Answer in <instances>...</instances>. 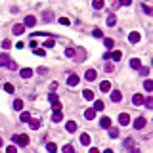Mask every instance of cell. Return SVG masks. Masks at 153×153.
<instances>
[{"mask_svg": "<svg viewBox=\"0 0 153 153\" xmlns=\"http://www.w3.org/2000/svg\"><path fill=\"white\" fill-rule=\"evenodd\" d=\"M12 140H14V144H15V142H17V144H19V145H23V147H25V145H29V136H27V134L12 136Z\"/></svg>", "mask_w": 153, "mask_h": 153, "instance_id": "cell-1", "label": "cell"}, {"mask_svg": "<svg viewBox=\"0 0 153 153\" xmlns=\"http://www.w3.org/2000/svg\"><path fill=\"white\" fill-rule=\"evenodd\" d=\"M128 123H130V115H128V113H121V115H119V125L126 126Z\"/></svg>", "mask_w": 153, "mask_h": 153, "instance_id": "cell-2", "label": "cell"}, {"mask_svg": "<svg viewBox=\"0 0 153 153\" xmlns=\"http://www.w3.org/2000/svg\"><path fill=\"white\" fill-rule=\"evenodd\" d=\"M35 23H37V17H35V15H27L23 27H35Z\"/></svg>", "mask_w": 153, "mask_h": 153, "instance_id": "cell-3", "label": "cell"}, {"mask_svg": "<svg viewBox=\"0 0 153 153\" xmlns=\"http://www.w3.org/2000/svg\"><path fill=\"white\" fill-rule=\"evenodd\" d=\"M79 82H80L79 75H69V79H67V84H69V86H77Z\"/></svg>", "mask_w": 153, "mask_h": 153, "instance_id": "cell-4", "label": "cell"}, {"mask_svg": "<svg viewBox=\"0 0 153 153\" xmlns=\"http://www.w3.org/2000/svg\"><path fill=\"white\" fill-rule=\"evenodd\" d=\"M144 126H145V119H144V117H138V119L134 121V128L136 130H142Z\"/></svg>", "mask_w": 153, "mask_h": 153, "instance_id": "cell-5", "label": "cell"}, {"mask_svg": "<svg viewBox=\"0 0 153 153\" xmlns=\"http://www.w3.org/2000/svg\"><path fill=\"white\" fill-rule=\"evenodd\" d=\"M132 103H134V105H144V96H142V94H134V96H132Z\"/></svg>", "mask_w": 153, "mask_h": 153, "instance_id": "cell-6", "label": "cell"}, {"mask_svg": "<svg viewBox=\"0 0 153 153\" xmlns=\"http://www.w3.org/2000/svg\"><path fill=\"white\" fill-rule=\"evenodd\" d=\"M19 75H21V79H31V77H33V69L25 67V69H21V71H19Z\"/></svg>", "mask_w": 153, "mask_h": 153, "instance_id": "cell-7", "label": "cell"}, {"mask_svg": "<svg viewBox=\"0 0 153 153\" xmlns=\"http://www.w3.org/2000/svg\"><path fill=\"white\" fill-rule=\"evenodd\" d=\"M121 98H123V94L119 92V90H113V92H111V102L113 103H119V102H121Z\"/></svg>", "mask_w": 153, "mask_h": 153, "instance_id": "cell-8", "label": "cell"}, {"mask_svg": "<svg viewBox=\"0 0 153 153\" xmlns=\"http://www.w3.org/2000/svg\"><path fill=\"white\" fill-rule=\"evenodd\" d=\"M140 38H142V37H140V33H136V31H132V33L128 35V40L132 42V44H136V42H140Z\"/></svg>", "mask_w": 153, "mask_h": 153, "instance_id": "cell-9", "label": "cell"}, {"mask_svg": "<svg viewBox=\"0 0 153 153\" xmlns=\"http://www.w3.org/2000/svg\"><path fill=\"white\" fill-rule=\"evenodd\" d=\"M84 77H86V80H96V77H98V73L94 69H88L86 71V75H84Z\"/></svg>", "mask_w": 153, "mask_h": 153, "instance_id": "cell-10", "label": "cell"}, {"mask_svg": "<svg viewBox=\"0 0 153 153\" xmlns=\"http://www.w3.org/2000/svg\"><path fill=\"white\" fill-rule=\"evenodd\" d=\"M65 130H67V132H75V130H77V123H75V121H67Z\"/></svg>", "mask_w": 153, "mask_h": 153, "instance_id": "cell-11", "label": "cell"}, {"mask_svg": "<svg viewBox=\"0 0 153 153\" xmlns=\"http://www.w3.org/2000/svg\"><path fill=\"white\" fill-rule=\"evenodd\" d=\"M130 67H132V69H140V67H142V61H140L138 57H132V60H130Z\"/></svg>", "mask_w": 153, "mask_h": 153, "instance_id": "cell-12", "label": "cell"}, {"mask_svg": "<svg viewBox=\"0 0 153 153\" xmlns=\"http://www.w3.org/2000/svg\"><path fill=\"white\" fill-rule=\"evenodd\" d=\"M100 90H102V92H109V90H111V82H109V80H103V82L100 84Z\"/></svg>", "mask_w": 153, "mask_h": 153, "instance_id": "cell-13", "label": "cell"}, {"mask_svg": "<svg viewBox=\"0 0 153 153\" xmlns=\"http://www.w3.org/2000/svg\"><path fill=\"white\" fill-rule=\"evenodd\" d=\"M100 125H102V128H111V119L109 117H103L102 121H100Z\"/></svg>", "mask_w": 153, "mask_h": 153, "instance_id": "cell-14", "label": "cell"}, {"mask_svg": "<svg viewBox=\"0 0 153 153\" xmlns=\"http://www.w3.org/2000/svg\"><path fill=\"white\" fill-rule=\"evenodd\" d=\"M84 117H86L88 121H94V119H96V111H94V109H86V111H84Z\"/></svg>", "mask_w": 153, "mask_h": 153, "instance_id": "cell-15", "label": "cell"}, {"mask_svg": "<svg viewBox=\"0 0 153 153\" xmlns=\"http://www.w3.org/2000/svg\"><path fill=\"white\" fill-rule=\"evenodd\" d=\"M109 57H111V60H115V61H119V60H123V52L115 50V52H111V54H109Z\"/></svg>", "mask_w": 153, "mask_h": 153, "instance_id": "cell-16", "label": "cell"}, {"mask_svg": "<svg viewBox=\"0 0 153 153\" xmlns=\"http://www.w3.org/2000/svg\"><path fill=\"white\" fill-rule=\"evenodd\" d=\"M80 144H82V145H90V134L84 132V134L80 136Z\"/></svg>", "mask_w": 153, "mask_h": 153, "instance_id": "cell-17", "label": "cell"}, {"mask_svg": "<svg viewBox=\"0 0 153 153\" xmlns=\"http://www.w3.org/2000/svg\"><path fill=\"white\" fill-rule=\"evenodd\" d=\"M29 125H31L33 130H38V128H40V121H38V119H31V121H29Z\"/></svg>", "mask_w": 153, "mask_h": 153, "instance_id": "cell-18", "label": "cell"}, {"mask_svg": "<svg viewBox=\"0 0 153 153\" xmlns=\"http://www.w3.org/2000/svg\"><path fill=\"white\" fill-rule=\"evenodd\" d=\"M61 119H63V113H61V111H54V117H52V121H54V123H60Z\"/></svg>", "mask_w": 153, "mask_h": 153, "instance_id": "cell-19", "label": "cell"}, {"mask_svg": "<svg viewBox=\"0 0 153 153\" xmlns=\"http://www.w3.org/2000/svg\"><path fill=\"white\" fill-rule=\"evenodd\" d=\"M25 27L23 25H14V35H23Z\"/></svg>", "mask_w": 153, "mask_h": 153, "instance_id": "cell-20", "label": "cell"}, {"mask_svg": "<svg viewBox=\"0 0 153 153\" xmlns=\"http://www.w3.org/2000/svg\"><path fill=\"white\" fill-rule=\"evenodd\" d=\"M82 96H84V100H94V92H92V90H88V88L82 92Z\"/></svg>", "mask_w": 153, "mask_h": 153, "instance_id": "cell-21", "label": "cell"}, {"mask_svg": "<svg viewBox=\"0 0 153 153\" xmlns=\"http://www.w3.org/2000/svg\"><path fill=\"white\" fill-rule=\"evenodd\" d=\"M8 61H10L8 54H0V65H8Z\"/></svg>", "mask_w": 153, "mask_h": 153, "instance_id": "cell-22", "label": "cell"}, {"mask_svg": "<svg viewBox=\"0 0 153 153\" xmlns=\"http://www.w3.org/2000/svg\"><path fill=\"white\" fill-rule=\"evenodd\" d=\"M144 105L147 107V109H151V107H153V98L151 96H149V98H144Z\"/></svg>", "mask_w": 153, "mask_h": 153, "instance_id": "cell-23", "label": "cell"}, {"mask_svg": "<svg viewBox=\"0 0 153 153\" xmlns=\"http://www.w3.org/2000/svg\"><path fill=\"white\" fill-rule=\"evenodd\" d=\"M103 44H105V48H107V50H111L115 42H113V38H103Z\"/></svg>", "mask_w": 153, "mask_h": 153, "instance_id": "cell-24", "label": "cell"}, {"mask_svg": "<svg viewBox=\"0 0 153 153\" xmlns=\"http://www.w3.org/2000/svg\"><path fill=\"white\" fill-rule=\"evenodd\" d=\"M14 109L15 111H21V109H23V102H21V100H15L14 102Z\"/></svg>", "mask_w": 153, "mask_h": 153, "instance_id": "cell-25", "label": "cell"}, {"mask_svg": "<svg viewBox=\"0 0 153 153\" xmlns=\"http://www.w3.org/2000/svg\"><path fill=\"white\" fill-rule=\"evenodd\" d=\"M92 6H94V10H102L103 8V0H94Z\"/></svg>", "mask_w": 153, "mask_h": 153, "instance_id": "cell-26", "label": "cell"}, {"mask_svg": "<svg viewBox=\"0 0 153 153\" xmlns=\"http://www.w3.org/2000/svg\"><path fill=\"white\" fill-rule=\"evenodd\" d=\"M144 88L147 90V92H151V90H153V80H149V79H147V80L144 82Z\"/></svg>", "mask_w": 153, "mask_h": 153, "instance_id": "cell-27", "label": "cell"}, {"mask_svg": "<svg viewBox=\"0 0 153 153\" xmlns=\"http://www.w3.org/2000/svg\"><path fill=\"white\" fill-rule=\"evenodd\" d=\"M46 149H48L50 153H56V151H57V145H56V144H52V142H50V144H46Z\"/></svg>", "mask_w": 153, "mask_h": 153, "instance_id": "cell-28", "label": "cell"}, {"mask_svg": "<svg viewBox=\"0 0 153 153\" xmlns=\"http://www.w3.org/2000/svg\"><path fill=\"white\" fill-rule=\"evenodd\" d=\"M117 23V17H115V15H109V17H107V25H109V27H113V25H115Z\"/></svg>", "mask_w": 153, "mask_h": 153, "instance_id": "cell-29", "label": "cell"}, {"mask_svg": "<svg viewBox=\"0 0 153 153\" xmlns=\"http://www.w3.org/2000/svg\"><path fill=\"white\" fill-rule=\"evenodd\" d=\"M21 121H23V123H29V121H31V113L23 111V113H21Z\"/></svg>", "mask_w": 153, "mask_h": 153, "instance_id": "cell-30", "label": "cell"}, {"mask_svg": "<svg viewBox=\"0 0 153 153\" xmlns=\"http://www.w3.org/2000/svg\"><path fill=\"white\" fill-rule=\"evenodd\" d=\"M103 109V102H100V100H98L96 103H94V111H102Z\"/></svg>", "mask_w": 153, "mask_h": 153, "instance_id": "cell-31", "label": "cell"}, {"mask_svg": "<svg viewBox=\"0 0 153 153\" xmlns=\"http://www.w3.org/2000/svg\"><path fill=\"white\" fill-rule=\"evenodd\" d=\"M4 90H6V92H8V94H14V84L6 82V84H4Z\"/></svg>", "mask_w": 153, "mask_h": 153, "instance_id": "cell-32", "label": "cell"}, {"mask_svg": "<svg viewBox=\"0 0 153 153\" xmlns=\"http://www.w3.org/2000/svg\"><path fill=\"white\" fill-rule=\"evenodd\" d=\"M48 100H50L52 103H56V102H60V100H57V96H56V92H52L50 96H48Z\"/></svg>", "mask_w": 153, "mask_h": 153, "instance_id": "cell-33", "label": "cell"}, {"mask_svg": "<svg viewBox=\"0 0 153 153\" xmlns=\"http://www.w3.org/2000/svg\"><path fill=\"white\" fill-rule=\"evenodd\" d=\"M65 56L67 57H75V50L73 48H67V50H65Z\"/></svg>", "mask_w": 153, "mask_h": 153, "instance_id": "cell-34", "label": "cell"}, {"mask_svg": "<svg viewBox=\"0 0 153 153\" xmlns=\"http://www.w3.org/2000/svg\"><path fill=\"white\" fill-rule=\"evenodd\" d=\"M109 136H111V138H117V136H119V130L117 128H109Z\"/></svg>", "mask_w": 153, "mask_h": 153, "instance_id": "cell-35", "label": "cell"}, {"mask_svg": "<svg viewBox=\"0 0 153 153\" xmlns=\"http://www.w3.org/2000/svg\"><path fill=\"white\" fill-rule=\"evenodd\" d=\"M6 153H17V147H15V145H8V147H6Z\"/></svg>", "mask_w": 153, "mask_h": 153, "instance_id": "cell-36", "label": "cell"}, {"mask_svg": "<svg viewBox=\"0 0 153 153\" xmlns=\"http://www.w3.org/2000/svg\"><path fill=\"white\" fill-rule=\"evenodd\" d=\"M132 145H134V140H132V138L125 140V147H132Z\"/></svg>", "mask_w": 153, "mask_h": 153, "instance_id": "cell-37", "label": "cell"}, {"mask_svg": "<svg viewBox=\"0 0 153 153\" xmlns=\"http://www.w3.org/2000/svg\"><path fill=\"white\" fill-rule=\"evenodd\" d=\"M2 48H4V50L12 48V42H10V40H2Z\"/></svg>", "mask_w": 153, "mask_h": 153, "instance_id": "cell-38", "label": "cell"}, {"mask_svg": "<svg viewBox=\"0 0 153 153\" xmlns=\"http://www.w3.org/2000/svg\"><path fill=\"white\" fill-rule=\"evenodd\" d=\"M105 71H107V73H113V71H115L113 63H105Z\"/></svg>", "mask_w": 153, "mask_h": 153, "instance_id": "cell-39", "label": "cell"}, {"mask_svg": "<svg viewBox=\"0 0 153 153\" xmlns=\"http://www.w3.org/2000/svg\"><path fill=\"white\" fill-rule=\"evenodd\" d=\"M63 153H75L73 145H65V147H63Z\"/></svg>", "mask_w": 153, "mask_h": 153, "instance_id": "cell-40", "label": "cell"}, {"mask_svg": "<svg viewBox=\"0 0 153 153\" xmlns=\"http://www.w3.org/2000/svg\"><path fill=\"white\" fill-rule=\"evenodd\" d=\"M8 67L12 71H15V69H17V63H15V61H8Z\"/></svg>", "mask_w": 153, "mask_h": 153, "instance_id": "cell-41", "label": "cell"}, {"mask_svg": "<svg viewBox=\"0 0 153 153\" xmlns=\"http://www.w3.org/2000/svg\"><path fill=\"white\" fill-rule=\"evenodd\" d=\"M147 73H149V69H147V67H140V75H144V77H147Z\"/></svg>", "mask_w": 153, "mask_h": 153, "instance_id": "cell-42", "label": "cell"}, {"mask_svg": "<svg viewBox=\"0 0 153 153\" xmlns=\"http://www.w3.org/2000/svg\"><path fill=\"white\" fill-rule=\"evenodd\" d=\"M52 107H54V111H61V103H60V102L52 103Z\"/></svg>", "mask_w": 153, "mask_h": 153, "instance_id": "cell-43", "label": "cell"}, {"mask_svg": "<svg viewBox=\"0 0 153 153\" xmlns=\"http://www.w3.org/2000/svg\"><path fill=\"white\" fill-rule=\"evenodd\" d=\"M35 54H37V56H46V52L40 50V48H35Z\"/></svg>", "mask_w": 153, "mask_h": 153, "instance_id": "cell-44", "label": "cell"}, {"mask_svg": "<svg viewBox=\"0 0 153 153\" xmlns=\"http://www.w3.org/2000/svg\"><path fill=\"white\" fill-rule=\"evenodd\" d=\"M92 35H94V37H98V38H100V37H102V31H100V29H94V31H92Z\"/></svg>", "mask_w": 153, "mask_h": 153, "instance_id": "cell-45", "label": "cell"}, {"mask_svg": "<svg viewBox=\"0 0 153 153\" xmlns=\"http://www.w3.org/2000/svg\"><path fill=\"white\" fill-rule=\"evenodd\" d=\"M60 23L61 25H69V19H67V17H60Z\"/></svg>", "mask_w": 153, "mask_h": 153, "instance_id": "cell-46", "label": "cell"}, {"mask_svg": "<svg viewBox=\"0 0 153 153\" xmlns=\"http://www.w3.org/2000/svg\"><path fill=\"white\" fill-rule=\"evenodd\" d=\"M42 17H44V21H50V19H52V14H50V12H48V14H44V15H42Z\"/></svg>", "mask_w": 153, "mask_h": 153, "instance_id": "cell-47", "label": "cell"}, {"mask_svg": "<svg viewBox=\"0 0 153 153\" xmlns=\"http://www.w3.org/2000/svg\"><path fill=\"white\" fill-rule=\"evenodd\" d=\"M44 46H46V48H52V46H54V40H46V42H44Z\"/></svg>", "mask_w": 153, "mask_h": 153, "instance_id": "cell-48", "label": "cell"}, {"mask_svg": "<svg viewBox=\"0 0 153 153\" xmlns=\"http://www.w3.org/2000/svg\"><path fill=\"white\" fill-rule=\"evenodd\" d=\"M46 71H48L46 67H38V73H40V75H46Z\"/></svg>", "mask_w": 153, "mask_h": 153, "instance_id": "cell-49", "label": "cell"}, {"mask_svg": "<svg viewBox=\"0 0 153 153\" xmlns=\"http://www.w3.org/2000/svg\"><path fill=\"white\" fill-rule=\"evenodd\" d=\"M144 12H145L147 15H151V8H149V6H144Z\"/></svg>", "mask_w": 153, "mask_h": 153, "instance_id": "cell-50", "label": "cell"}, {"mask_svg": "<svg viewBox=\"0 0 153 153\" xmlns=\"http://www.w3.org/2000/svg\"><path fill=\"white\" fill-rule=\"evenodd\" d=\"M56 88H57V82H52V84H50V90H52V92H54V90H56Z\"/></svg>", "mask_w": 153, "mask_h": 153, "instance_id": "cell-51", "label": "cell"}, {"mask_svg": "<svg viewBox=\"0 0 153 153\" xmlns=\"http://www.w3.org/2000/svg\"><path fill=\"white\" fill-rule=\"evenodd\" d=\"M130 2L132 0H121V4H125V6H130Z\"/></svg>", "mask_w": 153, "mask_h": 153, "instance_id": "cell-52", "label": "cell"}, {"mask_svg": "<svg viewBox=\"0 0 153 153\" xmlns=\"http://www.w3.org/2000/svg\"><path fill=\"white\" fill-rule=\"evenodd\" d=\"M130 153H140V149L138 147H130Z\"/></svg>", "mask_w": 153, "mask_h": 153, "instance_id": "cell-53", "label": "cell"}, {"mask_svg": "<svg viewBox=\"0 0 153 153\" xmlns=\"http://www.w3.org/2000/svg\"><path fill=\"white\" fill-rule=\"evenodd\" d=\"M88 153H100V151H98V149H96V147H92V149H90V151H88Z\"/></svg>", "mask_w": 153, "mask_h": 153, "instance_id": "cell-54", "label": "cell"}, {"mask_svg": "<svg viewBox=\"0 0 153 153\" xmlns=\"http://www.w3.org/2000/svg\"><path fill=\"white\" fill-rule=\"evenodd\" d=\"M2 145H4V140H2V138H0V147H2Z\"/></svg>", "mask_w": 153, "mask_h": 153, "instance_id": "cell-55", "label": "cell"}, {"mask_svg": "<svg viewBox=\"0 0 153 153\" xmlns=\"http://www.w3.org/2000/svg\"><path fill=\"white\" fill-rule=\"evenodd\" d=\"M103 153H113V151H111V149H105V151H103Z\"/></svg>", "mask_w": 153, "mask_h": 153, "instance_id": "cell-56", "label": "cell"}]
</instances>
